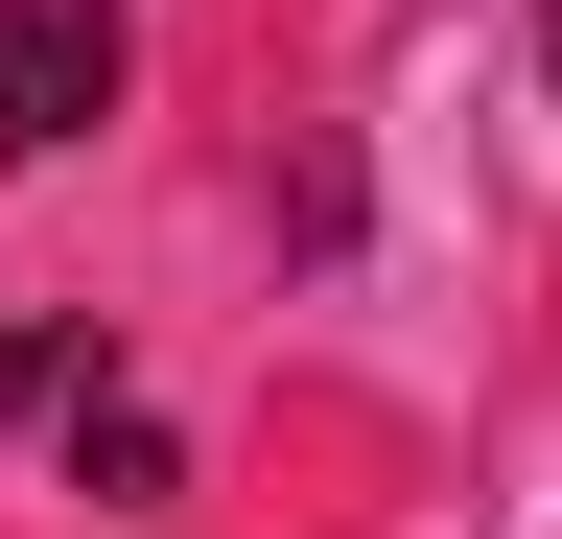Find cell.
Listing matches in <instances>:
<instances>
[{
	"instance_id": "1",
	"label": "cell",
	"mask_w": 562,
	"mask_h": 539,
	"mask_svg": "<svg viewBox=\"0 0 562 539\" xmlns=\"http://www.w3.org/2000/svg\"><path fill=\"white\" fill-rule=\"evenodd\" d=\"M117 117V0H0V165Z\"/></svg>"
},
{
	"instance_id": "4",
	"label": "cell",
	"mask_w": 562,
	"mask_h": 539,
	"mask_svg": "<svg viewBox=\"0 0 562 539\" xmlns=\"http://www.w3.org/2000/svg\"><path fill=\"white\" fill-rule=\"evenodd\" d=\"M539 71H562V0H539Z\"/></svg>"
},
{
	"instance_id": "2",
	"label": "cell",
	"mask_w": 562,
	"mask_h": 539,
	"mask_svg": "<svg viewBox=\"0 0 562 539\" xmlns=\"http://www.w3.org/2000/svg\"><path fill=\"white\" fill-rule=\"evenodd\" d=\"M94 398H117L94 328H0V423H94Z\"/></svg>"
},
{
	"instance_id": "3",
	"label": "cell",
	"mask_w": 562,
	"mask_h": 539,
	"mask_svg": "<svg viewBox=\"0 0 562 539\" xmlns=\"http://www.w3.org/2000/svg\"><path fill=\"white\" fill-rule=\"evenodd\" d=\"M70 493H117V516H165V493H188V446L140 423V398H94V423H70Z\"/></svg>"
}]
</instances>
